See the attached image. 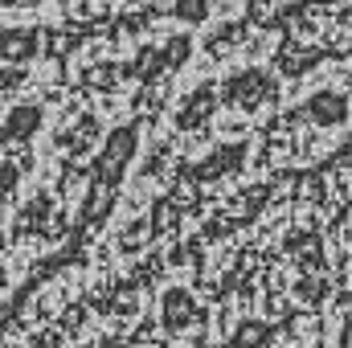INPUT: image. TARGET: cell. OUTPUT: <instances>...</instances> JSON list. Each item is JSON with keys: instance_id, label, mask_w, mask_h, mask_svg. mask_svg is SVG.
<instances>
[{"instance_id": "cell-1", "label": "cell", "mask_w": 352, "mask_h": 348, "mask_svg": "<svg viewBox=\"0 0 352 348\" xmlns=\"http://www.w3.org/2000/svg\"><path fill=\"white\" fill-rule=\"evenodd\" d=\"M221 94H226V102H234L242 111H254V107H263L266 98L278 94V83H274V74L263 70V66H242V70H234L221 83Z\"/></svg>"}, {"instance_id": "cell-12", "label": "cell", "mask_w": 352, "mask_h": 348, "mask_svg": "<svg viewBox=\"0 0 352 348\" xmlns=\"http://www.w3.org/2000/svg\"><path fill=\"white\" fill-rule=\"evenodd\" d=\"M12 188H16V168H12L8 160H0V197L12 193Z\"/></svg>"}, {"instance_id": "cell-9", "label": "cell", "mask_w": 352, "mask_h": 348, "mask_svg": "<svg viewBox=\"0 0 352 348\" xmlns=\"http://www.w3.org/2000/svg\"><path fill=\"white\" fill-rule=\"evenodd\" d=\"M156 58H160V70H180V66H188V58H192V37H188V33H173Z\"/></svg>"}, {"instance_id": "cell-8", "label": "cell", "mask_w": 352, "mask_h": 348, "mask_svg": "<svg viewBox=\"0 0 352 348\" xmlns=\"http://www.w3.org/2000/svg\"><path fill=\"white\" fill-rule=\"evenodd\" d=\"M270 336H274L270 324H263V320H242L234 328V336H230V348H266Z\"/></svg>"}, {"instance_id": "cell-13", "label": "cell", "mask_w": 352, "mask_h": 348, "mask_svg": "<svg viewBox=\"0 0 352 348\" xmlns=\"http://www.w3.org/2000/svg\"><path fill=\"white\" fill-rule=\"evenodd\" d=\"M0 4H21V8H33V4H45V0H0Z\"/></svg>"}, {"instance_id": "cell-11", "label": "cell", "mask_w": 352, "mask_h": 348, "mask_svg": "<svg viewBox=\"0 0 352 348\" xmlns=\"http://www.w3.org/2000/svg\"><path fill=\"white\" fill-rule=\"evenodd\" d=\"M173 17L176 21H184V25H201V21L209 17V0H176Z\"/></svg>"}, {"instance_id": "cell-3", "label": "cell", "mask_w": 352, "mask_h": 348, "mask_svg": "<svg viewBox=\"0 0 352 348\" xmlns=\"http://www.w3.org/2000/svg\"><path fill=\"white\" fill-rule=\"evenodd\" d=\"M303 115H307L316 127H340V123L349 119V98H344L340 90H316V94H307Z\"/></svg>"}, {"instance_id": "cell-2", "label": "cell", "mask_w": 352, "mask_h": 348, "mask_svg": "<svg viewBox=\"0 0 352 348\" xmlns=\"http://www.w3.org/2000/svg\"><path fill=\"white\" fill-rule=\"evenodd\" d=\"M135 148H140L135 127H115V131L102 140V152H98V160H94L98 180H102V184H115L119 176L127 173V164L135 160Z\"/></svg>"}, {"instance_id": "cell-15", "label": "cell", "mask_w": 352, "mask_h": 348, "mask_svg": "<svg viewBox=\"0 0 352 348\" xmlns=\"http://www.w3.org/2000/svg\"><path fill=\"white\" fill-rule=\"evenodd\" d=\"M0 250H4V234H0Z\"/></svg>"}, {"instance_id": "cell-5", "label": "cell", "mask_w": 352, "mask_h": 348, "mask_svg": "<svg viewBox=\"0 0 352 348\" xmlns=\"http://www.w3.org/2000/svg\"><path fill=\"white\" fill-rule=\"evenodd\" d=\"M45 123V111L37 102H16L8 115H4V135L8 140H33Z\"/></svg>"}, {"instance_id": "cell-6", "label": "cell", "mask_w": 352, "mask_h": 348, "mask_svg": "<svg viewBox=\"0 0 352 348\" xmlns=\"http://www.w3.org/2000/svg\"><path fill=\"white\" fill-rule=\"evenodd\" d=\"M37 33L33 29H0V58L4 62H12V66H21V62H29L33 54H37Z\"/></svg>"}, {"instance_id": "cell-4", "label": "cell", "mask_w": 352, "mask_h": 348, "mask_svg": "<svg viewBox=\"0 0 352 348\" xmlns=\"http://www.w3.org/2000/svg\"><path fill=\"white\" fill-rule=\"evenodd\" d=\"M160 320H164L168 332H184V328L197 320V299H192V291L168 287V291L160 295Z\"/></svg>"}, {"instance_id": "cell-10", "label": "cell", "mask_w": 352, "mask_h": 348, "mask_svg": "<svg viewBox=\"0 0 352 348\" xmlns=\"http://www.w3.org/2000/svg\"><path fill=\"white\" fill-rule=\"evenodd\" d=\"M111 201H115V197H111V184H102V180H98V184L90 188V201L82 205V217H87V221H102V217H107V209H111Z\"/></svg>"}, {"instance_id": "cell-14", "label": "cell", "mask_w": 352, "mask_h": 348, "mask_svg": "<svg viewBox=\"0 0 352 348\" xmlns=\"http://www.w3.org/2000/svg\"><path fill=\"white\" fill-rule=\"evenodd\" d=\"M344 348H352V320H349V328H344Z\"/></svg>"}, {"instance_id": "cell-7", "label": "cell", "mask_w": 352, "mask_h": 348, "mask_svg": "<svg viewBox=\"0 0 352 348\" xmlns=\"http://www.w3.org/2000/svg\"><path fill=\"white\" fill-rule=\"evenodd\" d=\"M242 156H246V148H242V144H221L213 156H205V168H201V176H226V173H234V168L242 164Z\"/></svg>"}]
</instances>
